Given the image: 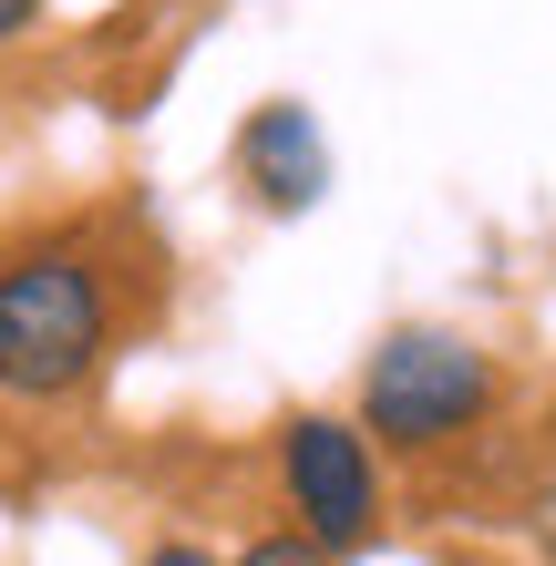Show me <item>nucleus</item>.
Wrapping results in <instances>:
<instances>
[{
	"label": "nucleus",
	"instance_id": "obj_2",
	"mask_svg": "<svg viewBox=\"0 0 556 566\" xmlns=\"http://www.w3.org/2000/svg\"><path fill=\"white\" fill-rule=\"evenodd\" d=\"M495 402H505L495 350L464 340V329H433V319L391 329L371 350V371H361V432L391 463H433L453 443H474L495 422Z\"/></svg>",
	"mask_w": 556,
	"mask_h": 566
},
{
	"label": "nucleus",
	"instance_id": "obj_6",
	"mask_svg": "<svg viewBox=\"0 0 556 566\" xmlns=\"http://www.w3.org/2000/svg\"><path fill=\"white\" fill-rule=\"evenodd\" d=\"M227 566H340V556H331V546H310L300 525H289V536H258L248 556H227Z\"/></svg>",
	"mask_w": 556,
	"mask_h": 566
},
{
	"label": "nucleus",
	"instance_id": "obj_4",
	"mask_svg": "<svg viewBox=\"0 0 556 566\" xmlns=\"http://www.w3.org/2000/svg\"><path fill=\"white\" fill-rule=\"evenodd\" d=\"M238 176L258 186V207H269V217L319 207V196H331V145H319L310 104H258L238 124Z\"/></svg>",
	"mask_w": 556,
	"mask_h": 566
},
{
	"label": "nucleus",
	"instance_id": "obj_7",
	"mask_svg": "<svg viewBox=\"0 0 556 566\" xmlns=\"http://www.w3.org/2000/svg\"><path fill=\"white\" fill-rule=\"evenodd\" d=\"M145 566H217V556H207V546H186V536H166V546H155Z\"/></svg>",
	"mask_w": 556,
	"mask_h": 566
},
{
	"label": "nucleus",
	"instance_id": "obj_1",
	"mask_svg": "<svg viewBox=\"0 0 556 566\" xmlns=\"http://www.w3.org/2000/svg\"><path fill=\"white\" fill-rule=\"evenodd\" d=\"M114 350V279L93 248H21L0 269V391L73 402Z\"/></svg>",
	"mask_w": 556,
	"mask_h": 566
},
{
	"label": "nucleus",
	"instance_id": "obj_5",
	"mask_svg": "<svg viewBox=\"0 0 556 566\" xmlns=\"http://www.w3.org/2000/svg\"><path fill=\"white\" fill-rule=\"evenodd\" d=\"M515 515H526V546L556 566V453H546V474H536L526 494H515Z\"/></svg>",
	"mask_w": 556,
	"mask_h": 566
},
{
	"label": "nucleus",
	"instance_id": "obj_3",
	"mask_svg": "<svg viewBox=\"0 0 556 566\" xmlns=\"http://www.w3.org/2000/svg\"><path fill=\"white\" fill-rule=\"evenodd\" d=\"M279 494H289V515H300L310 546L361 556V546L381 536V463H371V432L340 422V412L279 422Z\"/></svg>",
	"mask_w": 556,
	"mask_h": 566
},
{
	"label": "nucleus",
	"instance_id": "obj_8",
	"mask_svg": "<svg viewBox=\"0 0 556 566\" xmlns=\"http://www.w3.org/2000/svg\"><path fill=\"white\" fill-rule=\"evenodd\" d=\"M31 21H42V0H0V42H21Z\"/></svg>",
	"mask_w": 556,
	"mask_h": 566
}]
</instances>
